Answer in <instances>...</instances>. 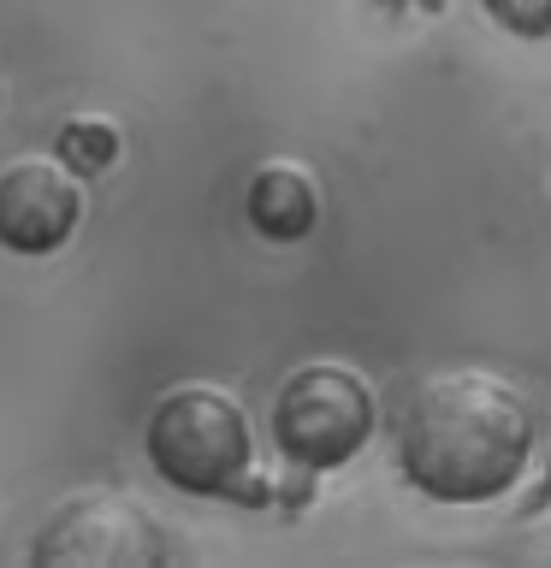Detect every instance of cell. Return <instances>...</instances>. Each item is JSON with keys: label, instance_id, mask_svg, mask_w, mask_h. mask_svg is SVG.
Segmentation results:
<instances>
[{"label": "cell", "instance_id": "6da1fadb", "mask_svg": "<svg viewBox=\"0 0 551 568\" xmlns=\"http://www.w3.org/2000/svg\"><path fill=\"white\" fill-rule=\"evenodd\" d=\"M533 456V415L492 373H439L415 390L398 426L409 486L439 504H487L522 479Z\"/></svg>", "mask_w": 551, "mask_h": 568}, {"label": "cell", "instance_id": "7a4b0ae2", "mask_svg": "<svg viewBox=\"0 0 551 568\" xmlns=\"http://www.w3.org/2000/svg\"><path fill=\"white\" fill-rule=\"evenodd\" d=\"M142 450H149V468L178 491L196 497H220L238 491V479L249 474V415L238 408V397L213 385H178L149 408V426H142Z\"/></svg>", "mask_w": 551, "mask_h": 568}, {"label": "cell", "instance_id": "3957f363", "mask_svg": "<svg viewBox=\"0 0 551 568\" xmlns=\"http://www.w3.org/2000/svg\"><path fill=\"white\" fill-rule=\"evenodd\" d=\"M273 438L297 468H344L373 438V390L355 367L309 362L279 385L273 397Z\"/></svg>", "mask_w": 551, "mask_h": 568}, {"label": "cell", "instance_id": "277c9868", "mask_svg": "<svg viewBox=\"0 0 551 568\" xmlns=\"http://www.w3.org/2000/svg\"><path fill=\"white\" fill-rule=\"evenodd\" d=\"M30 557L53 568H149L167 562V539H160V521L137 497L78 491L42 521Z\"/></svg>", "mask_w": 551, "mask_h": 568}, {"label": "cell", "instance_id": "5b68a950", "mask_svg": "<svg viewBox=\"0 0 551 568\" xmlns=\"http://www.w3.org/2000/svg\"><path fill=\"white\" fill-rule=\"evenodd\" d=\"M83 220V190L60 154H24L0 172V243L12 255H53Z\"/></svg>", "mask_w": 551, "mask_h": 568}, {"label": "cell", "instance_id": "8992f818", "mask_svg": "<svg viewBox=\"0 0 551 568\" xmlns=\"http://www.w3.org/2000/svg\"><path fill=\"white\" fill-rule=\"evenodd\" d=\"M243 213L267 243H302L320 220V184L302 166H291V160H267V166L249 178Z\"/></svg>", "mask_w": 551, "mask_h": 568}, {"label": "cell", "instance_id": "52a82bcc", "mask_svg": "<svg viewBox=\"0 0 551 568\" xmlns=\"http://www.w3.org/2000/svg\"><path fill=\"white\" fill-rule=\"evenodd\" d=\"M53 154H60L71 172L96 178V172H107V166L119 160V124H113V119H96V113L66 119V124H60V142H53Z\"/></svg>", "mask_w": 551, "mask_h": 568}, {"label": "cell", "instance_id": "ba28073f", "mask_svg": "<svg viewBox=\"0 0 551 568\" xmlns=\"http://www.w3.org/2000/svg\"><path fill=\"white\" fill-rule=\"evenodd\" d=\"M480 7L510 36H528V42H545L551 36V0H480Z\"/></svg>", "mask_w": 551, "mask_h": 568}, {"label": "cell", "instance_id": "9c48e42d", "mask_svg": "<svg viewBox=\"0 0 551 568\" xmlns=\"http://www.w3.org/2000/svg\"><path fill=\"white\" fill-rule=\"evenodd\" d=\"M545 504H551V444H545Z\"/></svg>", "mask_w": 551, "mask_h": 568}]
</instances>
